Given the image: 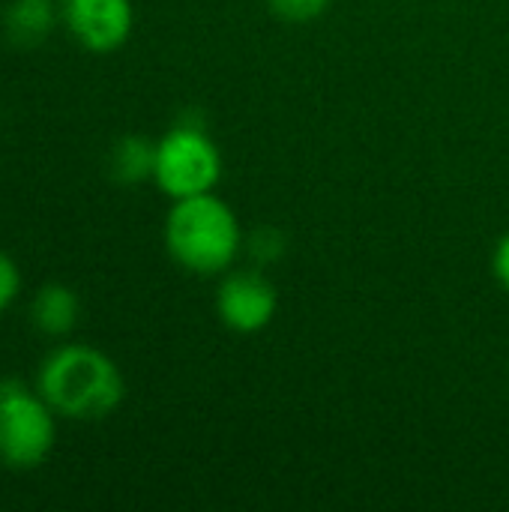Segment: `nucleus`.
<instances>
[{"mask_svg": "<svg viewBox=\"0 0 509 512\" xmlns=\"http://www.w3.org/2000/svg\"><path fill=\"white\" fill-rule=\"evenodd\" d=\"M243 228L228 201L216 192L177 198L165 216V249L186 273H228L243 252Z\"/></svg>", "mask_w": 509, "mask_h": 512, "instance_id": "1", "label": "nucleus"}, {"mask_svg": "<svg viewBox=\"0 0 509 512\" xmlns=\"http://www.w3.org/2000/svg\"><path fill=\"white\" fill-rule=\"evenodd\" d=\"M36 390L51 411L66 420H102L114 414L126 396L117 363L90 345L51 351L39 366Z\"/></svg>", "mask_w": 509, "mask_h": 512, "instance_id": "2", "label": "nucleus"}, {"mask_svg": "<svg viewBox=\"0 0 509 512\" xmlns=\"http://www.w3.org/2000/svg\"><path fill=\"white\" fill-rule=\"evenodd\" d=\"M57 438L51 405L21 381H0V465L12 471L39 468Z\"/></svg>", "mask_w": 509, "mask_h": 512, "instance_id": "3", "label": "nucleus"}, {"mask_svg": "<svg viewBox=\"0 0 509 512\" xmlns=\"http://www.w3.org/2000/svg\"><path fill=\"white\" fill-rule=\"evenodd\" d=\"M222 180V153L198 123H177L156 141L153 183L171 198L213 192Z\"/></svg>", "mask_w": 509, "mask_h": 512, "instance_id": "4", "label": "nucleus"}, {"mask_svg": "<svg viewBox=\"0 0 509 512\" xmlns=\"http://www.w3.org/2000/svg\"><path fill=\"white\" fill-rule=\"evenodd\" d=\"M279 309V291L261 270H228L216 288V315L219 321L243 336L261 333L270 327Z\"/></svg>", "mask_w": 509, "mask_h": 512, "instance_id": "5", "label": "nucleus"}, {"mask_svg": "<svg viewBox=\"0 0 509 512\" xmlns=\"http://www.w3.org/2000/svg\"><path fill=\"white\" fill-rule=\"evenodd\" d=\"M66 24L87 51L108 54L129 39L135 9L132 0H66Z\"/></svg>", "mask_w": 509, "mask_h": 512, "instance_id": "6", "label": "nucleus"}, {"mask_svg": "<svg viewBox=\"0 0 509 512\" xmlns=\"http://www.w3.org/2000/svg\"><path fill=\"white\" fill-rule=\"evenodd\" d=\"M54 0H9L3 9V30L15 45H39L54 30Z\"/></svg>", "mask_w": 509, "mask_h": 512, "instance_id": "7", "label": "nucleus"}, {"mask_svg": "<svg viewBox=\"0 0 509 512\" xmlns=\"http://www.w3.org/2000/svg\"><path fill=\"white\" fill-rule=\"evenodd\" d=\"M78 312H81V303H78V294L66 285H45L39 288V294L33 297L30 303V318L33 324L48 333V336H63L75 327L78 321Z\"/></svg>", "mask_w": 509, "mask_h": 512, "instance_id": "8", "label": "nucleus"}, {"mask_svg": "<svg viewBox=\"0 0 509 512\" xmlns=\"http://www.w3.org/2000/svg\"><path fill=\"white\" fill-rule=\"evenodd\" d=\"M156 144L141 135H126L111 147V177L123 186H138L153 180Z\"/></svg>", "mask_w": 509, "mask_h": 512, "instance_id": "9", "label": "nucleus"}, {"mask_svg": "<svg viewBox=\"0 0 509 512\" xmlns=\"http://www.w3.org/2000/svg\"><path fill=\"white\" fill-rule=\"evenodd\" d=\"M246 252L258 267L276 264L285 255V234L276 228H258L246 237Z\"/></svg>", "mask_w": 509, "mask_h": 512, "instance_id": "10", "label": "nucleus"}, {"mask_svg": "<svg viewBox=\"0 0 509 512\" xmlns=\"http://www.w3.org/2000/svg\"><path fill=\"white\" fill-rule=\"evenodd\" d=\"M333 0H267L270 12L288 24H309L330 9Z\"/></svg>", "mask_w": 509, "mask_h": 512, "instance_id": "11", "label": "nucleus"}, {"mask_svg": "<svg viewBox=\"0 0 509 512\" xmlns=\"http://www.w3.org/2000/svg\"><path fill=\"white\" fill-rule=\"evenodd\" d=\"M21 291V273H18V264L0 252V312H6L12 306V300L18 297Z\"/></svg>", "mask_w": 509, "mask_h": 512, "instance_id": "12", "label": "nucleus"}, {"mask_svg": "<svg viewBox=\"0 0 509 512\" xmlns=\"http://www.w3.org/2000/svg\"><path fill=\"white\" fill-rule=\"evenodd\" d=\"M492 273H495V279L504 285L509 291V231L498 240V246H495V255H492Z\"/></svg>", "mask_w": 509, "mask_h": 512, "instance_id": "13", "label": "nucleus"}]
</instances>
